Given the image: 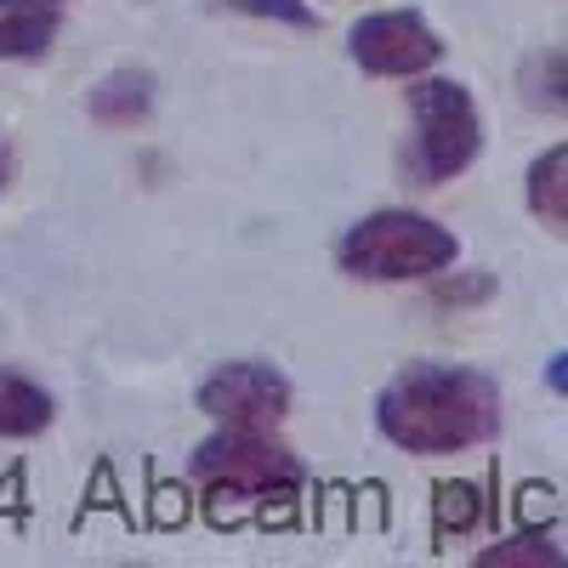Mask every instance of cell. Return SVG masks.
<instances>
[{"label":"cell","mask_w":568,"mask_h":568,"mask_svg":"<svg viewBox=\"0 0 568 568\" xmlns=\"http://www.w3.org/2000/svg\"><path fill=\"white\" fill-rule=\"evenodd\" d=\"M460 240L449 227H438L433 216L415 211H375L364 222H353L336 245L342 273L353 278H375V284H398V278H433L444 267H455Z\"/></svg>","instance_id":"cell-2"},{"label":"cell","mask_w":568,"mask_h":568,"mask_svg":"<svg viewBox=\"0 0 568 568\" xmlns=\"http://www.w3.org/2000/svg\"><path fill=\"white\" fill-rule=\"evenodd\" d=\"M529 211L562 233L568 227V149L557 142V149H546L535 165H529Z\"/></svg>","instance_id":"cell-10"},{"label":"cell","mask_w":568,"mask_h":568,"mask_svg":"<svg viewBox=\"0 0 568 568\" xmlns=\"http://www.w3.org/2000/svg\"><path fill=\"white\" fill-rule=\"evenodd\" d=\"M85 109H91L98 125L131 131V125H142L154 114V74L149 69H114V74H103L98 85H91Z\"/></svg>","instance_id":"cell-7"},{"label":"cell","mask_w":568,"mask_h":568,"mask_svg":"<svg viewBox=\"0 0 568 568\" xmlns=\"http://www.w3.org/2000/svg\"><path fill=\"white\" fill-rule=\"evenodd\" d=\"M478 489H471V484H444L438 489V529L444 535H466L471 524H478Z\"/></svg>","instance_id":"cell-13"},{"label":"cell","mask_w":568,"mask_h":568,"mask_svg":"<svg viewBox=\"0 0 568 568\" xmlns=\"http://www.w3.org/2000/svg\"><path fill=\"white\" fill-rule=\"evenodd\" d=\"M347 45H353V63L382 80H415L444 58V40L426 29L420 12H369L353 23Z\"/></svg>","instance_id":"cell-5"},{"label":"cell","mask_w":568,"mask_h":568,"mask_svg":"<svg viewBox=\"0 0 568 568\" xmlns=\"http://www.w3.org/2000/svg\"><path fill=\"white\" fill-rule=\"evenodd\" d=\"M194 484H205L211 495H227V500L262 506V500H291L302 484V466L291 449L267 444L251 426H227V433H216L211 444L194 449Z\"/></svg>","instance_id":"cell-3"},{"label":"cell","mask_w":568,"mask_h":568,"mask_svg":"<svg viewBox=\"0 0 568 568\" xmlns=\"http://www.w3.org/2000/svg\"><path fill=\"white\" fill-rule=\"evenodd\" d=\"M222 12H245V18H273V23H291V29H318V12L307 0H216Z\"/></svg>","instance_id":"cell-12"},{"label":"cell","mask_w":568,"mask_h":568,"mask_svg":"<svg viewBox=\"0 0 568 568\" xmlns=\"http://www.w3.org/2000/svg\"><path fill=\"white\" fill-rule=\"evenodd\" d=\"M415 109V171L420 182H455L484 149L478 103L460 80H420L409 85Z\"/></svg>","instance_id":"cell-4"},{"label":"cell","mask_w":568,"mask_h":568,"mask_svg":"<svg viewBox=\"0 0 568 568\" xmlns=\"http://www.w3.org/2000/svg\"><path fill=\"white\" fill-rule=\"evenodd\" d=\"M546 382H551V393H557V398L568 393V369H562V353H557V358L546 364Z\"/></svg>","instance_id":"cell-14"},{"label":"cell","mask_w":568,"mask_h":568,"mask_svg":"<svg viewBox=\"0 0 568 568\" xmlns=\"http://www.w3.org/2000/svg\"><path fill=\"white\" fill-rule=\"evenodd\" d=\"M58 40V7L52 0H0V63L45 58Z\"/></svg>","instance_id":"cell-8"},{"label":"cell","mask_w":568,"mask_h":568,"mask_svg":"<svg viewBox=\"0 0 568 568\" xmlns=\"http://www.w3.org/2000/svg\"><path fill=\"white\" fill-rule=\"evenodd\" d=\"M375 426L409 455H460L500 433V387L484 369L409 364L375 398Z\"/></svg>","instance_id":"cell-1"},{"label":"cell","mask_w":568,"mask_h":568,"mask_svg":"<svg viewBox=\"0 0 568 568\" xmlns=\"http://www.w3.org/2000/svg\"><path fill=\"white\" fill-rule=\"evenodd\" d=\"M7 176H12V165H7V149H0V187H7Z\"/></svg>","instance_id":"cell-15"},{"label":"cell","mask_w":568,"mask_h":568,"mask_svg":"<svg viewBox=\"0 0 568 568\" xmlns=\"http://www.w3.org/2000/svg\"><path fill=\"white\" fill-rule=\"evenodd\" d=\"M478 562H484V568H511V562H524V568H557L562 551H557V540H546V535H517V540H500V546L478 551Z\"/></svg>","instance_id":"cell-11"},{"label":"cell","mask_w":568,"mask_h":568,"mask_svg":"<svg viewBox=\"0 0 568 568\" xmlns=\"http://www.w3.org/2000/svg\"><path fill=\"white\" fill-rule=\"evenodd\" d=\"M45 426H52V393L18 369H0V438H34Z\"/></svg>","instance_id":"cell-9"},{"label":"cell","mask_w":568,"mask_h":568,"mask_svg":"<svg viewBox=\"0 0 568 568\" xmlns=\"http://www.w3.org/2000/svg\"><path fill=\"white\" fill-rule=\"evenodd\" d=\"M200 409L222 426H251V433H267L273 420H284L291 409V382L273 364H222L216 375L200 382Z\"/></svg>","instance_id":"cell-6"},{"label":"cell","mask_w":568,"mask_h":568,"mask_svg":"<svg viewBox=\"0 0 568 568\" xmlns=\"http://www.w3.org/2000/svg\"><path fill=\"white\" fill-rule=\"evenodd\" d=\"M52 7H58V0H52Z\"/></svg>","instance_id":"cell-16"}]
</instances>
